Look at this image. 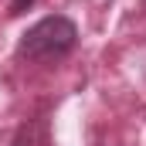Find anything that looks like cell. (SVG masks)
Listing matches in <instances>:
<instances>
[{
    "mask_svg": "<svg viewBox=\"0 0 146 146\" xmlns=\"http://www.w3.org/2000/svg\"><path fill=\"white\" fill-rule=\"evenodd\" d=\"M75 44H78L75 21L65 14H51V17H41L37 24H31L21 34L17 54L27 61H37V65H48V61H61L65 54H72Z\"/></svg>",
    "mask_w": 146,
    "mask_h": 146,
    "instance_id": "obj_1",
    "label": "cell"
},
{
    "mask_svg": "<svg viewBox=\"0 0 146 146\" xmlns=\"http://www.w3.org/2000/svg\"><path fill=\"white\" fill-rule=\"evenodd\" d=\"M14 146H51L48 143V129H44V119H31L17 129V139Z\"/></svg>",
    "mask_w": 146,
    "mask_h": 146,
    "instance_id": "obj_2",
    "label": "cell"
},
{
    "mask_svg": "<svg viewBox=\"0 0 146 146\" xmlns=\"http://www.w3.org/2000/svg\"><path fill=\"white\" fill-rule=\"evenodd\" d=\"M31 3H34V0H10V10H7V14H10V17H21Z\"/></svg>",
    "mask_w": 146,
    "mask_h": 146,
    "instance_id": "obj_3",
    "label": "cell"
}]
</instances>
